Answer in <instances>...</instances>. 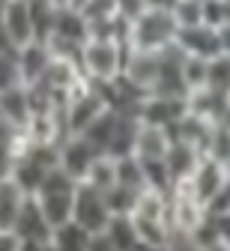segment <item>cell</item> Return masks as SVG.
Here are the masks:
<instances>
[{
    "label": "cell",
    "mask_w": 230,
    "mask_h": 251,
    "mask_svg": "<svg viewBox=\"0 0 230 251\" xmlns=\"http://www.w3.org/2000/svg\"><path fill=\"white\" fill-rule=\"evenodd\" d=\"M117 6H120V15L131 21L138 12H144V9H147V0H117Z\"/></svg>",
    "instance_id": "ab89813d"
},
{
    "label": "cell",
    "mask_w": 230,
    "mask_h": 251,
    "mask_svg": "<svg viewBox=\"0 0 230 251\" xmlns=\"http://www.w3.org/2000/svg\"><path fill=\"white\" fill-rule=\"evenodd\" d=\"M27 9H30V21H33V39L45 42L54 30L57 3L54 0H27Z\"/></svg>",
    "instance_id": "cb8c5ba5"
},
{
    "label": "cell",
    "mask_w": 230,
    "mask_h": 251,
    "mask_svg": "<svg viewBox=\"0 0 230 251\" xmlns=\"http://www.w3.org/2000/svg\"><path fill=\"white\" fill-rule=\"evenodd\" d=\"M135 135H138V117L131 114H117L111 120V132L105 141L102 155H111V159H123V155H131L135 150Z\"/></svg>",
    "instance_id": "8fae6325"
},
{
    "label": "cell",
    "mask_w": 230,
    "mask_h": 251,
    "mask_svg": "<svg viewBox=\"0 0 230 251\" xmlns=\"http://www.w3.org/2000/svg\"><path fill=\"white\" fill-rule=\"evenodd\" d=\"M21 251H54L51 239H30V242H21Z\"/></svg>",
    "instance_id": "ee69618b"
},
{
    "label": "cell",
    "mask_w": 230,
    "mask_h": 251,
    "mask_svg": "<svg viewBox=\"0 0 230 251\" xmlns=\"http://www.w3.org/2000/svg\"><path fill=\"white\" fill-rule=\"evenodd\" d=\"M3 6H6V0H0V51L9 48V42H6V36H3Z\"/></svg>",
    "instance_id": "bcb514c9"
},
{
    "label": "cell",
    "mask_w": 230,
    "mask_h": 251,
    "mask_svg": "<svg viewBox=\"0 0 230 251\" xmlns=\"http://www.w3.org/2000/svg\"><path fill=\"white\" fill-rule=\"evenodd\" d=\"M227 96H230V90H227Z\"/></svg>",
    "instance_id": "816d5d0a"
},
{
    "label": "cell",
    "mask_w": 230,
    "mask_h": 251,
    "mask_svg": "<svg viewBox=\"0 0 230 251\" xmlns=\"http://www.w3.org/2000/svg\"><path fill=\"white\" fill-rule=\"evenodd\" d=\"M201 159L204 155L197 152L194 147H185V144H179V141H174L171 144V150L164 152V168H168V176H171V182L174 179H185V176H191L194 171H197V165H201Z\"/></svg>",
    "instance_id": "e0dca14e"
},
{
    "label": "cell",
    "mask_w": 230,
    "mask_h": 251,
    "mask_svg": "<svg viewBox=\"0 0 230 251\" xmlns=\"http://www.w3.org/2000/svg\"><path fill=\"white\" fill-rule=\"evenodd\" d=\"M206 63L209 60H197V57H185L182 60V84H185L188 93L206 87Z\"/></svg>",
    "instance_id": "8d00e7d4"
},
{
    "label": "cell",
    "mask_w": 230,
    "mask_h": 251,
    "mask_svg": "<svg viewBox=\"0 0 230 251\" xmlns=\"http://www.w3.org/2000/svg\"><path fill=\"white\" fill-rule=\"evenodd\" d=\"M141 192H144V188H141ZM105 203H108L111 215H131V212H135V203H138V192L117 182L114 188L105 192Z\"/></svg>",
    "instance_id": "f546056e"
},
{
    "label": "cell",
    "mask_w": 230,
    "mask_h": 251,
    "mask_svg": "<svg viewBox=\"0 0 230 251\" xmlns=\"http://www.w3.org/2000/svg\"><path fill=\"white\" fill-rule=\"evenodd\" d=\"M78 12L84 15L87 27H99V24L117 18V15H120V6H117V0H87Z\"/></svg>",
    "instance_id": "4dcf8cb0"
},
{
    "label": "cell",
    "mask_w": 230,
    "mask_h": 251,
    "mask_svg": "<svg viewBox=\"0 0 230 251\" xmlns=\"http://www.w3.org/2000/svg\"><path fill=\"white\" fill-rule=\"evenodd\" d=\"M24 192L9 179V176H0V230H12L15 225V215L24 203Z\"/></svg>",
    "instance_id": "7402d4cb"
},
{
    "label": "cell",
    "mask_w": 230,
    "mask_h": 251,
    "mask_svg": "<svg viewBox=\"0 0 230 251\" xmlns=\"http://www.w3.org/2000/svg\"><path fill=\"white\" fill-rule=\"evenodd\" d=\"M99 155H102V152H99L87 138L69 135V138H63V141L57 144V168H63L75 182H81V179L87 176L90 165L99 159Z\"/></svg>",
    "instance_id": "277c9868"
},
{
    "label": "cell",
    "mask_w": 230,
    "mask_h": 251,
    "mask_svg": "<svg viewBox=\"0 0 230 251\" xmlns=\"http://www.w3.org/2000/svg\"><path fill=\"white\" fill-rule=\"evenodd\" d=\"M51 36H60V39H69V42L84 45L87 36H90V27H87L84 15H81L78 9H72V6H57Z\"/></svg>",
    "instance_id": "ac0fdd59"
},
{
    "label": "cell",
    "mask_w": 230,
    "mask_h": 251,
    "mask_svg": "<svg viewBox=\"0 0 230 251\" xmlns=\"http://www.w3.org/2000/svg\"><path fill=\"white\" fill-rule=\"evenodd\" d=\"M117 182L126 185V188H135V192L147 188V185H144L141 162L135 159V155H123V159H117Z\"/></svg>",
    "instance_id": "836d02e7"
},
{
    "label": "cell",
    "mask_w": 230,
    "mask_h": 251,
    "mask_svg": "<svg viewBox=\"0 0 230 251\" xmlns=\"http://www.w3.org/2000/svg\"><path fill=\"white\" fill-rule=\"evenodd\" d=\"M206 159L230 168V126H212V132H209V141H206Z\"/></svg>",
    "instance_id": "f1b7e54d"
},
{
    "label": "cell",
    "mask_w": 230,
    "mask_h": 251,
    "mask_svg": "<svg viewBox=\"0 0 230 251\" xmlns=\"http://www.w3.org/2000/svg\"><path fill=\"white\" fill-rule=\"evenodd\" d=\"M138 159V155H135ZM141 162V171H144V185L147 188H155V192H171V176H168V168H164L161 159H138Z\"/></svg>",
    "instance_id": "1f68e13d"
},
{
    "label": "cell",
    "mask_w": 230,
    "mask_h": 251,
    "mask_svg": "<svg viewBox=\"0 0 230 251\" xmlns=\"http://www.w3.org/2000/svg\"><path fill=\"white\" fill-rule=\"evenodd\" d=\"M81 182H87L90 188H96V192L105 195L108 188L117 185V159H111V155H99V159L90 165V171H87V176Z\"/></svg>",
    "instance_id": "4316f807"
},
{
    "label": "cell",
    "mask_w": 230,
    "mask_h": 251,
    "mask_svg": "<svg viewBox=\"0 0 230 251\" xmlns=\"http://www.w3.org/2000/svg\"><path fill=\"white\" fill-rule=\"evenodd\" d=\"M174 45H177L185 57H197V60H215V57L221 54V45H218V30H215V27H206V24L177 30Z\"/></svg>",
    "instance_id": "5b68a950"
},
{
    "label": "cell",
    "mask_w": 230,
    "mask_h": 251,
    "mask_svg": "<svg viewBox=\"0 0 230 251\" xmlns=\"http://www.w3.org/2000/svg\"><path fill=\"white\" fill-rule=\"evenodd\" d=\"M72 222L78 227H84L90 236L105 233L108 222H111V209L105 203V195L90 188L87 182H78L75 188V201H72Z\"/></svg>",
    "instance_id": "3957f363"
},
{
    "label": "cell",
    "mask_w": 230,
    "mask_h": 251,
    "mask_svg": "<svg viewBox=\"0 0 230 251\" xmlns=\"http://www.w3.org/2000/svg\"><path fill=\"white\" fill-rule=\"evenodd\" d=\"M168 198H171V195H168ZM168 222H171V230L191 236L197 227L206 222V209L197 203V198H188V195L171 198V215H168Z\"/></svg>",
    "instance_id": "4fadbf2b"
},
{
    "label": "cell",
    "mask_w": 230,
    "mask_h": 251,
    "mask_svg": "<svg viewBox=\"0 0 230 251\" xmlns=\"http://www.w3.org/2000/svg\"><path fill=\"white\" fill-rule=\"evenodd\" d=\"M128 251H164V248H155V245H147V242H141V239H138Z\"/></svg>",
    "instance_id": "c3c4849f"
},
{
    "label": "cell",
    "mask_w": 230,
    "mask_h": 251,
    "mask_svg": "<svg viewBox=\"0 0 230 251\" xmlns=\"http://www.w3.org/2000/svg\"><path fill=\"white\" fill-rule=\"evenodd\" d=\"M135 212L147 215V218H155V222H168V215H171V198L164 195V192H155V188H144V192H138Z\"/></svg>",
    "instance_id": "484cf974"
},
{
    "label": "cell",
    "mask_w": 230,
    "mask_h": 251,
    "mask_svg": "<svg viewBox=\"0 0 230 251\" xmlns=\"http://www.w3.org/2000/svg\"><path fill=\"white\" fill-rule=\"evenodd\" d=\"M204 209H206V215H212V218H218V215H230V179H227V185L221 188V192H218Z\"/></svg>",
    "instance_id": "f35d334b"
},
{
    "label": "cell",
    "mask_w": 230,
    "mask_h": 251,
    "mask_svg": "<svg viewBox=\"0 0 230 251\" xmlns=\"http://www.w3.org/2000/svg\"><path fill=\"white\" fill-rule=\"evenodd\" d=\"M27 150V138H24V129H15L12 123H6L0 117V176H6L12 162L18 155H24Z\"/></svg>",
    "instance_id": "d6986e66"
},
{
    "label": "cell",
    "mask_w": 230,
    "mask_h": 251,
    "mask_svg": "<svg viewBox=\"0 0 230 251\" xmlns=\"http://www.w3.org/2000/svg\"><path fill=\"white\" fill-rule=\"evenodd\" d=\"M177 3V0H147V6H153V9H171Z\"/></svg>",
    "instance_id": "7dc6e473"
},
{
    "label": "cell",
    "mask_w": 230,
    "mask_h": 251,
    "mask_svg": "<svg viewBox=\"0 0 230 251\" xmlns=\"http://www.w3.org/2000/svg\"><path fill=\"white\" fill-rule=\"evenodd\" d=\"M51 225H48V218L42 215V206L39 201L27 195L18 215H15V225H12V233L21 239V242H30V239H51Z\"/></svg>",
    "instance_id": "52a82bcc"
},
{
    "label": "cell",
    "mask_w": 230,
    "mask_h": 251,
    "mask_svg": "<svg viewBox=\"0 0 230 251\" xmlns=\"http://www.w3.org/2000/svg\"><path fill=\"white\" fill-rule=\"evenodd\" d=\"M212 218V215H209ZM212 222H215V227H218V236L230 245V215H218V218H212Z\"/></svg>",
    "instance_id": "7bdbcfd3"
},
{
    "label": "cell",
    "mask_w": 230,
    "mask_h": 251,
    "mask_svg": "<svg viewBox=\"0 0 230 251\" xmlns=\"http://www.w3.org/2000/svg\"><path fill=\"white\" fill-rule=\"evenodd\" d=\"M158 75V51H126V63H123V78L128 84H135L141 93H153Z\"/></svg>",
    "instance_id": "ba28073f"
},
{
    "label": "cell",
    "mask_w": 230,
    "mask_h": 251,
    "mask_svg": "<svg viewBox=\"0 0 230 251\" xmlns=\"http://www.w3.org/2000/svg\"><path fill=\"white\" fill-rule=\"evenodd\" d=\"M51 245H54V251H87L90 233L84 227H78L75 222H66L51 230Z\"/></svg>",
    "instance_id": "d4e9b609"
},
{
    "label": "cell",
    "mask_w": 230,
    "mask_h": 251,
    "mask_svg": "<svg viewBox=\"0 0 230 251\" xmlns=\"http://www.w3.org/2000/svg\"><path fill=\"white\" fill-rule=\"evenodd\" d=\"M128 218H131V227H135L141 242L155 245V248H168V239H171V225L168 222H155V218H147V215H138V212H131Z\"/></svg>",
    "instance_id": "603a6c76"
},
{
    "label": "cell",
    "mask_w": 230,
    "mask_h": 251,
    "mask_svg": "<svg viewBox=\"0 0 230 251\" xmlns=\"http://www.w3.org/2000/svg\"><path fill=\"white\" fill-rule=\"evenodd\" d=\"M201 18L206 27H221L224 24V9H221V0H201Z\"/></svg>",
    "instance_id": "74e56055"
},
{
    "label": "cell",
    "mask_w": 230,
    "mask_h": 251,
    "mask_svg": "<svg viewBox=\"0 0 230 251\" xmlns=\"http://www.w3.org/2000/svg\"><path fill=\"white\" fill-rule=\"evenodd\" d=\"M177 39V24L171 9H153L147 6L144 12H138L128 21V36H126V48L128 51H161L174 45Z\"/></svg>",
    "instance_id": "6da1fadb"
},
{
    "label": "cell",
    "mask_w": 230,
    "mask_h": 251,
    "mask_svg": "<svg viewBox=\"0 0 230 251\" xmlns=\"http://www.w3.org/2000/svg\"><path fill=\"white\" fill-rule=\"evenodd\" d=\"M12 87H24V78H21V69H18L15 48H3L0 51V93L12 90Z\"/></svg>",
    "instance_id": "d6a6232c"
},
{
    "label": "cell",
    "mask_w": 230,
    "mask_h": 251,
    "mask_svg": "<svg viewBox=\"0 0 230 251\" xmlns=\"http://www.w3.org/2000/svg\"><path fill=\"white\" fill-rule=\"evenodd\" d=\"M218 45H221V54L230 57V24H221L218 27Z\"/></svg>",
    "instance_id": "f6af8a7d"
},
{
    "label": "cell",
    "mask_w": 230,
    "mask_h": 251,
    "mask_svg": "<svg viewBox=\"0 0 230 251\" xmlns=\"http://www.w3.org/2000/svg\"><path fill=\"white\" fill-rule=\"evenodd\" d=\"M33 198L39 201L42 215L48 218L51 227L72 222V201H75V192H39V195H33Z\"/></svg>",
    "instance_id": "ffe728a7"
},
{
    "label": "cell",
    "mask_w": 230,
    "mask_h": 251,
    "mask_svg": "<svg viewBox=\"0 0 230 251\" xmlns=\"http://www.w3.org/2000/svg\"><path fill=\"white\" fill-rule=\"evenodd\" d=\"M0 251H21V239L12 230H0Z\"/></svg>",
    "instance_id": "60d3db41"
},
{
    "label": "cell",
    "mask_w": 230,
    "mask_h": 251,
    "mask_svg": "<svg viewBox=\"0 0 230 251\" xmlns=\"http://www.w3.org/2000/svg\"><path fill=\"white\" fill-rule=\"evenodd\" d=\"M105 236L114 242L117 251H128L131 245L138 242V233H135V227H131V218L128 215H111V222L105 227Z\"/></svg>",
    "instance_id": "83f0119b"
},
{
    "label": "cell",
    "mask_w": 230,
    "mask_h": 251,
    "mask_svg": "<svg viewBox=\"0 0 230 251\" xmlns=\"http://www.w3.org/2000/svg\"><path fill=\"white\" fill-rule=\"evenodd\" d=\"M126 45L102 36H87L81 45V75L90 84H108L123 75V63H126Z\"/></svg>",
    "instance_id": "7a4b0ae2"
},
{
    "label": "cell",
    "mask_w": 230,
    "mask_h": 251,
    "mask_svg": "<svg viewBox=\"0 0 230 251\" xmlns=\"http://www.w3.org/2000/svg\"><path fill=\"white\" fill-rule=\"evenodd\" d=\"M206 87L209 90H221V93L230 90V57L218 54L215 60L206 63Z\"/></svg>",
    "instance_id": "d590c367"
},
{
    "label": "cell",
    "mask_w": 230,
    "mask_h": 251,
    "mask_svg": "<svg viewBox=\"0 0 230 251\" xmlns=\"http://www.w3.org/2000/svg\"><path fill=\"white\" fill-rule=\"evenodd\" d=\"M15 57H18V69H21L24 84L39 81L42 72H45V66H48V60H51L45 42H36V39L27 42V45H21V48H15Z\"/></svg>",
    "instance_id": "2e32d148"
},
{
    "label": "cell",
    "mask_w": 230,
    "mask_h": 251,
    "mask_svg": "<svg viewBox=\"0 0 230 251\" xmlns=\"http://www.w3.org/2000/svg\"><path fill=\"white\" fill-rule=\"evenodd\" d=\"M24 138L30 144H60L69 135H66L60 114H30V120L24 126Z\"/></svg>",
    "instance_id": "9a60e30c"
},
{
    "label": "cell",
    "mask_w": 230,
    "mask_h": 251,
    "mask_svg": "<svg viewBox=\"0 0 230 251\" xmlns=\"http://www.w3.org/2000/svg\"><path fill=\"white\" fill-rule=\"evenodd\" d=\"M227 171H230V168H227Z\"/></svg>",
    "instance_id": "f5cc1de1"
},
{
    "label": "cell",
    "mask_w": 230,
    "mask_h": 251,
    "mask_svg": "<svg viewBox=\"0 0 230 251\" xmlns=\"http://www.w3.org/2000/svg\"><path fill=\"white\" fill-rule=\"evenodd\" d=\"M87 251H117V248H114V242H111L105 233H96V236H90Z\"/></svg>",
    "instance_id": "b9f144b4"
},
{
    "label": "cell",
    "mask_w": 230,
    "mask_h": 251,
    "mask_svg": "<svg viewBox=\"0 0 230 251\" xmlns=\"http://www.w3.org/2000/svg\"><path fill=\"white\" fill-rule=\"evenodd\" d=\"M171 15H174L177 30L204 24V18H201V0H177V3L171 6Z\"/></svg>",
    "instance_id": "e575fe53"
},
{
    "label": "cell",
    "mask_w": 230,
    "mask_h": 251,
    "mask_svg": "<svg viewBox=\"0 0 230 251\" xmlns=\"http://www.w3.org/2000/svg\"><path fill=\"white\" fill-rule=\"evenodd\" d=\"M171 144H174L171 129L150 126V123L138 120V135H135V150H131V155H138V159H164V152L171 150Z\"/></svg>",
    "instance_id": "7c38bea8"
},
{
    "label": "cell",
    "mask_w": 230,
    "mask_h": 251,
    "mask_svg": "<svg viewBox=\"0 0 230 251\" xmlns=\"http://www.w3.org/2000/svg\"><path fill=\"white\" fill-rule=\"evenodd\" d=\"M3 36H6L9 48H21V45L33 42V21H30L27 0H6V6H3Z\"/></svg>",
    "instance_id": "30bf717a"
},
{
    "label": "cell",
    "mask_w": 230,
    "mask_h": 251,
    "mask_svg": "<svg viewBox=\"0 0 230 251\" xmlns=\"http://www.w3.org/2000/svg\"><path fill=\"white\" fill-rule=\"evenodd\" d=\"M54 3H57V6H66V0H54Z\"/></svg>",
    "instance_id": "f907efd6"
},
{
    "label": "cell",
    "mask_w": 230,
    "mask_h": 251,
    "mask_svg": "<svg viewBox=\"0 0 230 251\" xmlns=\"http://www.w3.org/2000/svg\"><path fill=\"white\" fill-rule=\"evenodd\" d=\"M209 132H212V123L204 120V117H197V114H182V120H177L171 126V138L185 144V147H194L197 152H206V141H209Z\"/></svg>",
    "instance_id": "5bb4252c"
},
{
    "label": "cell",
    "mask_w": 230,
    "mask_h": 251,
    "mask_svg": "<svg viewBox=\"0 0 230 251\" xmlns=\"http://www.w3.org/2000/svg\"><path fill=\"white\" fill-rule=\"evenodd\" d=\"M0 117L6 123H12L15 129H24L30 120V102H27V90L24 87H12L0 93Z\"/></svg>",
    "instance_id": "44dd1931"
},
{
    "label": "cell",
    "mask_w": 230,
    "mask_h": 251,
    "mask_svg": "<svg viewBox=\"0 0 230 251\" xmlns=\"http://www.w3.org/2000/svg\"><path fill=\"white\" fill-rule=\"evenodd\" d=\"M227 179H230V171L224 168V165H218V162H212V159H201V165H197V171L191 174V185H194V198H197V203L201 206H206L221 188L227 185Z\"/></svg>",
    "instance_id": "9c48e42d"
},
{
    "label": "cell",
    "mask_w": 230,
    "mask_h": 251,
    "mask_svg": "<svg viewBox=\"0 0 230 251\" xmlns=\"http://www.w3.org/2000/svg\"><path fill=\"white\" fill-rule=\"evenodd\" d=\"M185 99L182 96H147L138 108V120L150 123V126H164L171 129L177 120H182L185 114Z\"/></svg>",
    "instance_id": "8992f818"
},
{
    "label": "cell",
    "mask_w": 230,
    "mask_h": 251,
    "mask_svg": "<svg viewBox=\"0 0 230 251\" xmlns=\"http://www.w3.org/2000/svg\"><path fill=\"white\" fill-rule=\"evenodd\" d=\"M221 9H224V24H230V0H221Z\"/></svg>",
    "instance_id": "681fc988"
}]
</instances>
